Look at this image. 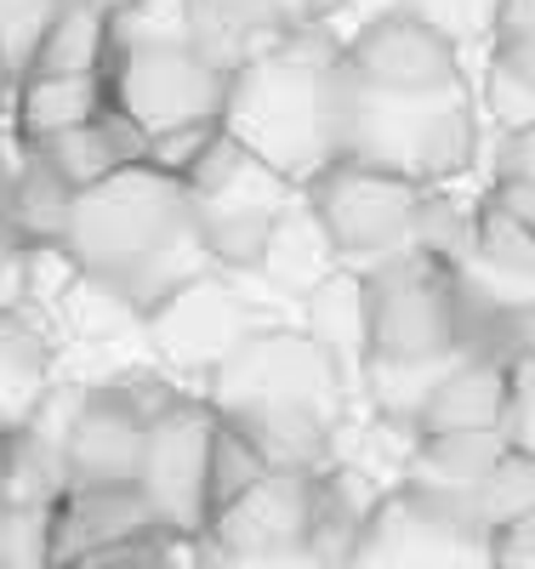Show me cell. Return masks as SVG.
<instances>
[{
    "label": "cell",
    "instance_id": "cell-16",
    "mask_svg": "<svg viewBox=\"0 0 535 569\" xmlns=\"http://www.w3.org/2000/svg\"><path fill=\"white\" fill-rule=\"evenodd\" d=\"M109 109V80L97 74H23L18 91V131L29 142H46L69 126H86Z\"/></svg>",
    "mask_w": 535,
    "mask_h": 569
},
{
    "label": "cell",
    "instance_id": "cell-15",
    "mask_svg": "<svg viewBox=\"0 0 535 569\" xmlns=\"http://www.w3.org/2000/svg\"><path fill=\"white\" fill-rule=\"evenodd\" d=\"M308 337L330 353L343 382H359V365L370 359V325H365V273H325L308 291Z\"/></svg>",
    "mask_w": 535,
    "mask_h": 569
},
{
    "label": "cell",
    "instance_id": "cell-18",
    "mask_svg": "<svg viewBox=\"0 0 535 569\" xmlns=\"http://www.w3.org/2000/svg\"><path fill=\"white\" fill-rule=\"evenodd\" d=\"M462 512L473 518L478 530H491V536L507 530V525H518V518H529L535 512V456L507 450L502 467L484 472V485L462 501Z\"/></svg>",
    "mask_w": 535,
    "mask_h": 569
},
{
    "label": "cell",
    "instance_id": "cell-14",
    "mask_svg": "<svg viewBox=\"0 0 535 569\" xmlns=\"http://www.w3.org/2000/svg\"><path fill=\"white\" fill-rule=\"evenodd\" d=\"M507 405H513V365L491 359V353H462L433 393L422 399L410 433H491V427H507Z\"/></svg>",
    "mask_w": 535,
    "mask_h": 569
},
{
    "label": "cell",
    "instance_id": "cell-4",
    "mask_svg": "<svg viewBox=\"0 0 535 569\" xmlns=\"http://www.w3.org/2000/svg\"><path fill=\"white\" fill-rule=\"evenodd\" d=\"M365 325H370V365H439L467 353L462 268L427 246L376 262L365 273Z\"/></svg>",
    "mask_w": 535,
    "mask_h": 569
},
{
    "label": "cell",
    "instance_id": "cell-7",
    "mask_svg": "<svg viewBox=\"0 0 535 569\" xmlns=\"http://www.w3.org/2000/svg\"><path fill=\"white\" fill-rule=\"evenodd\" d=\"M177 177L188 188L194 233H200L206 257L228 262V268H257L274 240L279 211L290 206V194H285L290 177H279L268 160H257L228 126H217Z\"/></svg>",
    "mask_w": 535,
    "mask_h": 569
},
{
    "label": "cell",
    "instance_id": "cell-25",
    "mask_svg": "<svg viewBox=\"0 0 535 569\" xmlns=\"http://www.w3.org/2000/svg\"><path fill=\"white\" fill-rule=\"evenodd\" d=\"M496 569H535V512L496 530Z\"/></svg>",
    "mask_w": 535,
    "mask_h": 569
},
{
    "label": "cell",
    "instance_id": "cell-9",
    "mask_svg": "<svg viewBox=\"0 0 535 569\" xmlns=\"http://www.w3.org/2000/svg\"><path fill=\"white\" fill-rule=\"evenodd\" d=\"M343 569H496V536L410 485L382 490Z\"/></svg>",
    "mask_w": 535,
    "mask_h": 569
},
{
    "label": "cell",
    "instance_id": "cell-5",
    "mask_svg": "<svg viewBox=\"0 0 535 569\" xmlns=\"http://www.w3.org/2000/svg\"><path fill=\"white\" fill-rule=\"evenodd\" d=\"M222 126L279 177L319 171V160H336V69L268 58L234 74Z\"/></svg>",
    "mask_w": 535,
    "mask_h": 569
},
{
    "label": "cell",
    "instance_id": "cell-20",
    "mask_svg": "<svg viewBox=\"0 0 535 569\" xmlns=\"http://www.w3.org/2000/svg\"><path fill=\"white\" fill-rule=\"evenodd\" d=\"M58 7L63 0H0V63H7V74H29Z\"/></svg>",
    "mask_w": 535,
    "mask_h": 569
},
{
    "label": "cell",
    "instance_id": "cell-3",
    "mask_svg": "<svg viewBox=\"0 0 535 569\" xmlns=\"http://www.w3.org/2000/svg\"><path fill=\"white\" fill-rule=\"evenodd\" d=\"M336 160H359L410 182H439L473 160V109L462 86L394 98V91L359 86L336 63Z\"/></svg>",
    "mask_w": 535,
    "mask_h": 569
},
{
    "label": "cell",
    "instance_id": "cell-6",
    "mask_svg": "<svg viewBox=\"0 0 535 569\" xmlns=\"http://www.w3.org/2000/svg\"><path fill=\"white\" fill-rule=\"evenodd\" d=\"M228 91H234V69L206 58L194 46V29L182 23L166 34L115 40L109 103L149 142L171 131H194V126H222Z\"/></svg>",
    "mask_w": 535,
    "mask_h": 569
},
{
    "label": "cell",
    "instance_id": "cell-23",
    "mask_svg": "<svg viewBox=\"0 0 535 569\" xmlns=\"http://www.w3.org/2000/svg\"><path fill=\"white\" fill-rule=\"evenodd\" d=\"M507 439L513 450L535 456V353L513 365V405H507Z\"/></svg>",
    "mask_w": 535,
    "mask_h": 569
},
{
    "label": "cell",
    "instance_id": "cell-26",
    "mask_svg": "<svg viewBox=\"0 0 535 569\" xmlns=\"http://www.w3.org/2000/svg\"><path fill=\"white\" fill-rule=\"evenodd\" d=\"M7 80H12V74H7V63H0V86H7Z\"/></svg>",
    "mask_w": 535,
    "mask_h": 569
},
{
    "label": "cell",
    "instance_id": "cell-19",
    "mask_svg": "<svg viewBox=\"0 0 535 569\" xmlns=\"http://www.w3.org/2000/svg\"><path fill=\"white\" fill-rule=\"evenodd\" d=\"M268 472V456L239 433L234 421L217 416V445H211V512H222L239 490H251Z\"/></svg>",
    "mask_w": 535,
    "mask_h": 569
},
{
    "label": "cell",
    "instance_id": "cell-21",
    "mask_svg": "<svg viewBox=\"0 0 535 569\" xmlns=\"http://www.w3.org/2000/svg\"><path fill=\"white\" fill-rule=\"evenodd\" d=\"M496 63L535 86V0H502L496 7Z\"/></svg>",
    "mask_w": 535,
    "mask_h": 569
},
{
    "label": "cell",
    "instance_id": "cell-11",
    "mask_svg": "<svg viewBox=\"0 0 535 569\" xmlns=\"http://www.w3.org/2000/svg\"><path fill=\"white\" fill-rule=\"evenodd\" d=\"M343 69L370 91L427 98V91L462 86V46L427 12H382L354 34V46L343 52Z\"/></svg>",
    "mask_w": 535,
    "mask_h": 569
},
{
    "label": "cell",
    "instance_id": "cell-24",
    "mask_svg": "<svg viewBox=\"0 0 535 569\" xmlns=\"http://www.w3.org/2000/svg\"><path fill=\"white\" fill-rule=\"evenodd\" d=\"M23 297V233L0 217V308Z\"/></svg>",
    "mask_w": 535,
    "mask_h": 569
},
{
    "label": "cell",
    "instance_id": "cell-13",
    "mask_svg": "<svg viewBox=\"0 0 535 569\" xmlns=\"http://www.w3.org/2000/svg\"><path fill=\"white\" fill-rule=\"evenodd\" d=\"M149 416L137 393H86L63 427V479L69 490H126L142 472Z\"/></svg>",
    "mask_w": 535,
    "mask_h": 569
},
{
    "label": "cell",
    "instance_id": "cell-1",
    "mask_svg": "<svg viewBox=\"0 0 535 569\" xmlns=\"http://www.w3.org/2000/svg\"><path fill=\"white\" fill-rule=\"evenodd\" d=\"M63 246L97 284L137 308L171 302L182 284L200 279L206 262L188 188L155 160H131L103 182L80 188L63 217Z\"/></svg>",
    "mask_w": 535,
    "mask_h": 569
},
{
    "label": "cell",
    "instance_id": "cell-2",
    "mask_svg": "<svg viewBox=\"0 0 535 569\" xmlns=\"http://www.w3.org/2000/svg\"><path fill=\"white\" fill-rule=\"evenodd\" d=\"M211 370H217L211 410L222 421H234L268 456V467H319L325 461L348 382L308 330L246 337Z\"/></svg>",
    "mask_w": 535,
    "mask_h": 569
},
{
    "label": "cell",
    "instance_id": "cell-22",
    "mask_svg": "<svg viewBox=\"0 0 535 569\" xmlns=\"http://www.w3.org/2000/svg\"><path fill=\"white\" fill-rule=\"evenodd\" d=\"M200 547V569H330L314 547H297V552H217L206 541Z\"/></svg>",
    "mask_w": 535,
    "mask_h": 569
},
{
    "label": "cell",
    "instance_id": "cell-12",
    "mask_svg": "<svg viewBox=\"0 0 535 569\" xmlns=\"http://www.w3.org/2000/svg\"><path fill=\"white\" fill-rule=\"evenodd\" d=\"M314 501L319 467H268L251 490L211 512L200 541L217 552H297L314 541Z\"/></svg>",
    "mask_w": 535,
    "mask_h": 569
},
{
    "label": "cell",
    "instance_id": "cell-17",
    "mask_svg": "<svg viewBox=\"0 0 535 569\" xmlns=\"http://www.w3.org/2000/svg\"><path fill=\"white\" fill-rule=\"evenodd\" d=\"M330 262H336V246H330V233L319 228V217L308 211V200L285 206L279 222H274V240L262 251V268L279 273V284H290V291L308 297L325 273H336Z\"/></svg>",
    "mask_w": 535,
    "mask_h": 569
},
{
    "label": "cell",
    "instance_id": "cell-10",
    "mask_svg": "<svg viewBox=\"0 0 535 569\" xmlns=\"http://www.w3.org/2000/svg\"><path fill=\"white\" fill-rule=\"evenodd\" d=\"M211 445H217L211 405L177 399L149 416V450H142L137 490L155 507L171 541H200L211 525Z\"/></svg>",
    "mask_w": 535,
    "mask_h": 569
},
{
    "label": "cell",
    "instance_id": "cell-8",
    "mask_svg": "<svg viewBox=\"0 0 535 569\" xmlns=\"http://www.w3.org/2000/svg\"><path fill=\"white\" fill-rule=\"evenodd\" d=\"M308 211L330 233L336 257L387 262V257L422 246L427 194L410 177L376 171V166H359V160H330L308 182Z\"/></svg>",
    "mask_w": 535,
    "mask_h": 569
}]
</instances>
